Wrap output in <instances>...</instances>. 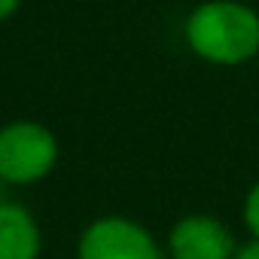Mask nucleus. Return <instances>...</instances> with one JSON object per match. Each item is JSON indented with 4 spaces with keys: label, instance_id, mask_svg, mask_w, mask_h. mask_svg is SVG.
<instances>
[{
    "label": "nucleus",
    "instance_id": "obj_3",
    "mask_svg": "<svg viewBox=\"0 0 259 259\" xmlns=\"http://www.w3.org/2000/svg\"><path fill=\"white\" fill-rule=\"evenodd\" d=\"M79 259H162V253L144 226L122 217H104L82 232Z\"/></svg>",
    "mask_w": 259,
    "mask_h": 259
},
{
    "label": "nucleus",
    "instance_id": "obj_1",
    "mask_svg": "<svg viewBox=\"0 0 259 259\" xmlns=\"http://www.w3.org/2000/svg\"><path fill=\"white\" fill-rule=\"evenodd\" d=\"M186 43L213 64H241L259 52V16L235 0H210L189 13Z\"/></svg>",
    "mask_w": 259,
    "mask_h": 259
},
{
    "label": "nucleus",
    "instance_id": "obj_8",
    "mask_svg": "<svg viewBox=\"0 0 259 259\" xmlns=\"http://www.w3.org/2000/svg\"><path fill=\"white\" fill-rule=\"evenodd\" d=\"M235 259H259V241H253L250 247H244V250H241Z\"/></svg>",
    "mask_w": 259,
    "mask_h": 259
},
{
    "label": "nucleus",
    "instance_id": "obj_7",
    "mask_svg": "<svg viewBox=\"0 0 259 259\" xmlns=\"http://www.w3.org/2000/svg\"><path fill=\"white\" fill-rule=\"evenodd\" d=\"M16 7H19V0H0V22L10 19L16 13Z\"/></svg>",
    "mask_w": 259,
    "mask_h": 259
},
{
    "label": "nucleus",
    "instance_id": "obj_4",
    "mask_svg": "<svg viewBox=\"0 0 259 259\" xmlns=\"http://www.w3.org/2000/svg\"><path fill=\"white\" fill-rule=\"evenodd\" d=\"M174 259H232V235L213 217H186L171 229Z\"/></svg>",
    "mask_w": 259,
    "mask_h": 259
},
{
    "label": "nucleus",
    "instance_id": "obj_6",
    "mask_svg": "<svg viewBox=\"0 0 259 259\" xmlns=\"http://www.w3.org/2000/svg\"><path fill=\"white\" fill-rule=\"evenodd\" d=\"M244 223H247V229L259 238V183L247 192V201H244Z\"/></svg>",
    "mask_w": 259,
    "mask_h": 259
},
{
    "label": "nucleus",
    "instance_id": "obj_5",
    "mask_svg": "<svg viewBox=\"0 0 259 259\" xmlns=\"http://www.w3.org/2000/svg\"><path fill=\"white\" fill-rule=\"evenodd\" d=\"M40 229L19 204H0V259H37Z\"/></svg>",
    "mask_w": 259,
    "mask_h": 259
},
{
    "label": "nucleus",
    "instance_id": "obj_2",
    "mask_svg": "<svg viewBox=\"0 0 259 259\" xmlns=\"http://www.w3.org/2000/svg\"><path fill=\"white\" fill-rule=\"evenodd\" d=\"M58 144L49 128L37 122H13L0 128V180L34 183L52 171Z\"/></svg>",
    "mask_w": 259,
    "mask_h": 259
}]
</instances>
